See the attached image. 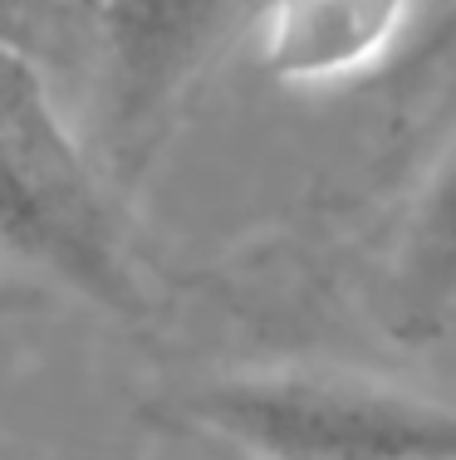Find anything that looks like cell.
Segmentation results:
<instances>
[{
    "label": "cell",
    "mask_w": 456,
    "mask_h": 460,
    "mask_svg": "<svg viewBox=\"0 0 456 460\" xmlns=\"http://www.w3.org/2000/svg\"><path fill=\"white\" fill-rule=\"evenodd\" d=\"M157 431L246 460H456V402L344 367H255L172 387Z\"/></svg>",
    "instance_id": "obj_1"
},
{
    "label": "cell",
    "mask_w": 456,
    "mask_h": 460,
    "mask_svg": "<svg viewBox=\"0 0 456 460\" xmlns=\"http://www.w3.org/2000/svg\"><path fill=\"white\" fill-rule=\"evenodd\" d=\"M0 255L113 319L148 314L113 201L54 113L40 64L10 45H0Z\"/></svg>",
    "instance_id": "obj_2"
},
{
    "label": "cell",
    "mask_w": 456,
    "mask_h": 460,
    "mask_svg": "<svg viewBox=\"0 0 456 460\" xmlns=\"http://www.w3.org/2000/svg\"><path fill=\"white\" fill-rule=\"evenodd\" d=\"M265 0H84L99 74L103 162L118 186L148 177L221 49Z\"/></svg>",
    "instance_id": "obj_3"
},
{
    "label": "cell",
    "mask_w": 456,
    "mask_h": 460,
    "mask_svg": "<svg viewBox=\"0 0 456 460\" xmlns=\"http://www.w3.org/2000/svg\"><path fill=\"white\" fill-rule=\"evenodd\" d=\"M427 0H265L255 59L285 89H344L388 74Z\"/></svg>",
    "instance_id": "obj_4"
},
{
    "label": "cell",
    "mask_w": 456,
    "mask_h": 460,
    "mask_svg": "<svg viewBox=\"0 0 456 460\" xmlns=\"http://www.w3.org/2000/svg\"><path fill=\"white\" fill-rule=\"evenodd\" d=\"M383 314L398 343H432L456 319V137L412 196Z\"/></svg>",
    "instance_id": "obj_5"
},
{
    "label": "cell",
    "mask_w": 456,
    "mask_h": 460,
    "mask_svg": "<svg viewBox=\"0 0 456 460\" xmlns=\"http://www.w3.org/2000/svg\"><path fill=\"white\" fill-rule=\"evenodd\" d=\"M74 15H84V0H0V45L49 64L69 45Z\"/></svg>",
    "instance_id": "obj_6"
},
{
    "label": "cell",
    "mask_w": 456,
    "mask_h": 460,
    "mask_svg": "<svg viewBox=\"0 0 456 460\" xmlns=\"http://www.w3.org/2000/svg\"><path fill=\"white\" fill-rule=\"evenodd\" d=\"M452 64H456V0H442L427 20H417L412 40L403 45V54H398V64L388 74H393L398 89L412 93L427 79H437L442 69H452Z\"/></svg>",
    "instance_id": "obj_7"
},
{
    "label": "cell",
    "mask_w": 456,
    "mask_h": 460,
    "mask_svg": "<svg viewBox=\"0 0 456 460\" xmlns=\"http://www.w3.org/2000/svg\"><path fill=\"white\" fill-rule=\"evenodd\" d=\"M54 284L30 275L25 265H15L10 255H0V319H35L54 304Z\"/></svg>",
    "instance_id": "obj_8"
}]
</instances>
